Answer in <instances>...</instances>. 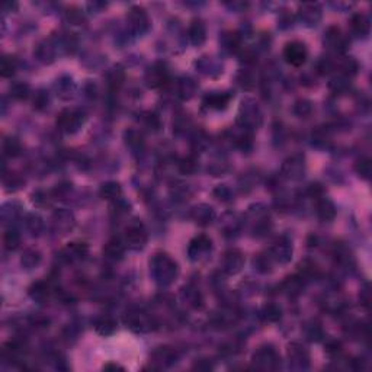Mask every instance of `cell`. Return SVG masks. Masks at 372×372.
Returning a JSON list of instances; mask_svg holds the SVG:
<instances>
[{"instance_id": "obj_30", "label": "cell", "mask_w": 372, "mask_h": 372, "mask_svg": "<svg viewBox=\"0 0 372 372\" xmlns=\"http://www.w3.org/2000/svg\"><path fill=\"white\" fill-rule=\"evenodd\" d=\"M41 262V256L35 250H26L25 254L22 256V265L26 269H34L35 266H38Z\"/></svg>"}, {"instance_id": "obj_2", "label": "cell", "mask_w": 372, "mask_h": 372, "mask_svg": "<svg viewBox=\"0 0 372 372\" xmlns=\"http://www.w3.org/2000/svg\"><path fill=\"white\" fill-rule=\"evenodd\" d=\"M125 240H127L128 247H131L134 250H140L145 246L147 231L140 221L134 220L133 222L128 224L127 230H125Z\"/></svg>"}, {"instance_id": "obj_41", "label": "cell", "mask_w": 372, "mask_h": 372, "mask_svg": "<svg viewBox=\"0 0 372 372\" xmlns=\"http://www.w3.org/2000/svg\"><path fill=\"white\" fill-rule=\"evenodd\" d=\"M333 68V64L330 63L329 60H322L320 63H319V66H317V70H319V73L320 75H329L330 70Z\"/></svg>"}, {"instance_id": "obj_10", "label": "cell", "mask_w": 372, "mask_h": 372, "mask_svg": "<svg viewBox=\"0 0 372 372\" xmlns=\"http://www.w3.org/2000/svg\"><path fill=\"white\" fill-rule=\"evenodd\" d=\"M298 15L305 25H317V22L322 19V9L319 5H314V3H304L298 10Z\"/></svg>"}, {"instance_id": "obj_8", "label": "cell", "mask_w": 372, "mask_h": 372, "mask_svg": "<svg viewBox=\"0 0 372 372\" xmlns=\"http://www.w3.org/2000/svg\"><path fill=\"white\" fill-rule=\"evenodd\" d=\"M210 250H211V240L208 237L199 236L195 237L194 240L191 241L188 253H189V257L192 261H201L202 257H205L207 254L210 253Z\"/></svg>"}, {"instance_id": "obj_7", "label": "cell", "mask_w": 372, "mask_h": 372, "mask_svg": "<svg viewBox=\"0 0 372 372\" xmlns=\"http://www.w3.org/2000/svg\"><path fill=\"white\" fill-rule=\"evenodd\" d=\"M304 168V157L303 156H292L284 163L282 175L287 179H291V180H298V179L303 178Z\"/></svg>"}, {"instance_id": "obj_34", "label": "cell", "mask_w": 372, "mask_h": 372, "mask_svg": "<svg viewBox=\"0 0 372 372\" xmlns=\"http://www.w3.org/2000/svg\"><path fill=\"white\" fill-rule=\"evenodd\" d=\"M26 226H28V229L31 230L34 234H38V233L43 230L44 224H43V220H41L38 215H34V214H32V215H29V217H28V220H26Z\"/></svg>"}, {"instance_id": "obj_44", "label": "cell", "mask_w": 372, "mask_h": 372, "mask_svg": "<svg viewBox=\"0 0 372 372\" xmlns=\"http://www.w3.org/2000/svg\"><path fill=\"white\" fill-rule=\"evenodd\" d=\"M110 368H112V369H122V368H121V366H119V365H115V364H112V365H106V366H105V369H110Z\"/></svg>"}, {"instance_id": "obj_1", "label": "cell", "mask_w": 372, "mask_h": 372, "mask_svg": "<svg viewBox=\"0 0 372 372\" xmlns=\"http://www.w3.org/2000/svg\"><path fill=\"white\" fill-rule=\"evenodd\" d=\"M150 266H152V275L161 285L172 284L178 275V266L168 254H156Z\"/></svg>"}, {"instance_id": "obj_38", "label": "cell", "mask_w": 372, "mask_h": 372, "mask_svg": "<svg viewBox=\"0 0 372 372\" xmlns=\"http://www.w3.org/2000/svg\"><path fill=\"white\" fill-rule=\"evenodd\" d=\"M127 144L131 145V147H134V144H136L137 147H138V145L143 144V137H141V134H138L137 131H129V133H127Z\"/></svg>"}, {"instance_id": "obj_24", "label": "cell", "mask_w": 372, "mask_h": 372, "mask_svg": "<svg viewBox=\"0 0 372 372\" xmlns=\"http://www.w3.org/2000/svg\"><path fill=\"white\" fill-rule=\"evenodd\" d=\"M288 355H289V359L294 361V362H307L308 361V352L305 350V347L300 343H292L289 345V349H288Z\"/></svg>"}, {"instance_id": "obj_9", "label": "cell", "mask_w": 372, "mask_h": 372, "mask_svg": "<svg viewBox=\"0 0 372 372\" xmlns=\"http://www.w3.org/2000/svg\"><path fill=\"white\" fill-rule=\"evenodd\" d=\"M243 265H245V257L238 250H230V252L224 254L222 269L227 273H230V275H234L237 272L241 271Z\"/></svg>"}, {"instance_id": "obj_4", "label": "cell", "mask_w": 372, "mask_h": 372, "mask_svg": "<svg viewBox=\"0 0 372 372\" xmlns=\"http://www.w3.org/2000/svg\"><path fill=\"white\" fill-rule=\"evenodd\" d=\"M83 114L77 112V110L66 109L60 114L57 119V125L66 133H76L79 128L83 124Z\"/></svg>"}, {"instance_id": "obj_29", "label": "cell", "mask_w": 372, "mask_h": 372, "mask_svg": "<svg viewBox=\"0 0 372 372\" xmlns=\"http://www.w3.org/2000/svg\"><path fill=\"white\" fill-rule=\"evenodd\" d=\"M16 71V61L12 57H3L0 61V75L2 77H12Z\"/></svg>"}, {"instance_id": "obj_6", "label": "cell", "mask_w": 372, "mask_h": 372, "mask_svg": "<svg viewBox=\"0 0 372 372\" xmlns=\"http://www.w3.org/2000/svg\"><path fill=\"white\" fill-rule=\"evenodd\" d=\"M254 365L261 369H273L279 364V356L272 347H261L253 355Z\"/></svg>"}, {"instance_id": "obj_15", "label": "cell", "mask_w": 372, "mask_h": 372, "mask_svg": "<svg viewBox=\"0 0 372 372\" xmlns=\"http://www.w3.org/2000/svg\"><path fill=\"white\" fill-rule=\"evenodd\" d=\"M191 217H192V220H194L195 222H198V224H201V226H207V224H210V222L214 220L215 214H214V210H212L211 207H208V205H199V207H195L194 210H192Z\"/></svg>"}, {"instance_id": "obj_14", "label": "cell", "mask_w": 372, "mask_h": 372, "mask_svg": "<svg viewBox=\"0 0 372 372\" xmlns=\"http://www.w3.org/2000/svg\"><path fill=\"white\" fill-rule=\"evenodd\" d=\"M166 79H168V71L161 64H154L145 73V82L150 87H159L166 82Z\"/></svg>"}, {"instance_id": "obj_13", "label": "cell", "mask_w": 372, "mask_h": 372, "mask_svg": "<svg viewBox=\"0 0 372 372\" xmlns=\"http://www.w3.org/2000/svg\"><path fill=\"white\" fill-rule=\"evenodd\" d=\"M315 212L320 220L331 221L336 217V207L330 199L320 196V198H317V202H315Z\"/></svg>"}, {"instance_id": "obj_3", "label": "cell", "mask_w": 372, "mask_h": 372, "mask_svg": "<svg viewBox=\"0 0 372 372\" xmlns=\"http://www.w3.org/2000/svg\"><path fill=\"white\" fill-rule=\"evenodd\" d=\"M308 52L307 48L303 43L300 41H292V43L287 44L285 50H284V59L288 64L294 66V67H301L307 61Z\"/></svg>"}, {"instance_id": "obj_22", "label": "cell", "mask_w": 372, "mask_h": 372, "mask_svg": "<svg viewBox=\"0 0 372 372\" xmlns=\"http://www.w3.org/2000/svg\"><path fill=\"white\" fill-rule=\"evenodd\" d=\"M230 99L231 98L227 93H212L205 98V103L212 109H224L229 105Z\"/></svg>"}, {"instance_id": "obj_18", "label": "cell", "mask_w": 372, "mask_h": 372, "mask_svg": "<svg viewBox=\"0 0 372 372\" xmlns=\"http://www.w3.org/2000/svg\"><path fill=\"white\" fill-rule=\"evenodd\" d=\"M87 252H89V249L83 243H70L64 249V256L68 261H82L86 257Z\"/></svg>"}, {"instance_id": "obj_16", "label": "cell", "mask_w": 372, "mask_h": 372, "mask_svg": "<svg viewBox=\"0 0 372 372\" xmlns=\"http://www.w3.org/2000/svg\"><path fill=\"white\" fill-rule=\"evenodd\" d=\"M50 287H48V284L47 282H43V281H40V282H35L32 287L29 288V295L31 298L36 301V303H40V304H43L45 303L48 298H50Z\"/></svg>"}, {"instance_id": "obj_43", "label": "cell", "mask_w": 372, "mask_h": 372, "mask_svg": "<svg viewBox=\"0 0 372 372\" xmlns=\"http://www.w3.org/2000/svg\"><path fill=\"white\" fill-rule=\"evenodd\" d=\"M214 195L218 198V199H222V201H227L230 198V191L226 188V186H218L215 191H214Z\"/></svg>"}, {"instance_id": "obj_33", "label": "cell", "mask_w": 372, "mask_h": 372, "mask_svg": "<svg viewBox=\"0 0 372 372\" xmlns=\"http://www.w3.org/2000/svg\"><path fill=\"white\" fill-rule=\"evenodd\" d=\"M10 93L16 99H25L26 96H28V93H29V86L25 85V83H16V85L12 86Z\"/></svg>"}, {"instance_id": "obj_28", "label": "cell", "mask_w": 372, "mask_h": 372, "mask_svg": "<svg viewBox=\"0 0 372 372\" xmlns=\"http://www.w3.org/2000/svg\"><path fill=\"white\" fill-rule=\"evenodd\" d=\"M117 329V323L114 319H110V317H102L99 319L98 322H96V330H98V333H101V334H110V333H114Z\"/></svg>"}, {"instance_id": "obj_27", "label": "cell", "mask_w": 372, "mask_h": 372, "mask_svg": "<svg viewBox=\"0 0 372 372\" xmlns=\"http://www.w3.org/2000/svg\"><path fill=\"white\" fill-rule=\"evenodd\" d=\"M21 245V236L16 230L10 229L5 233L3 236V246L6 250H16L17 247Z\"/></svg>"}, {"instance_id": "obj_21", "label": "cell", "mask_w": 372, "mask_h": 372, "mask_svg": "<svg viewBox=\"0 0 372 372\" xmlns=\"http://www.w3.org/2000/svg\"><path fill=\"white\" fill-rule=\"evenodd\" d=\"M324 43L327 44L330 48H334V50H343L345 48V38H343V35L340 34L338 28H330L327 34H326Z\"/></svg>"}, {"instance_id": "obj_19", "label": "cell", "mask_w": 372, "mask_h": 372, "mask_svg": "<svg viewBox=\"0 0 372 372\" xmlns=\"http://www.w3.org/2000/svg\"><path fill=\"white\" fill-rule=\"evenodd\" d=\"M303 276H298V275H294V276H288L282 287H284V291L289 294V295H298L301 294V291L304 289V281H303Z\"/></svg>"}, {"instance_id": "obj_35", "label": "cell", "mask_w": 372, "mask_h": 372, "mask_svg": "<svg viewBox=\"0 0 372 372\" xmlns=\"http://www.w3.org/2000/svg\"><path fill=\"white\" fill-rule=\"evenodd\" d=\"M311 110H313V106H311V103L308 101H298L295 103V106H294V112H295L296 115H300V117L310 115Z\"/></svg>"}, {"instance_id": "obj_31", "label": "cell", "mask_w": 372, "mask_h": 372, "mask_svg": "<svg viewBox=\"0 0 372 372\" xmlns=\"http://www.w3.org/2000/svg\"><path fill=\"white\" fill-rule=\"evenodd\" d=\"M3 150H5V154H8L10 157H16V156L21 154L22 145H21L19 140H16V138H8L3 143Z\"/></svg>"}, {"instance_id": "obj_20", "label": "cell", "mask_w": 372, "mask_h": 372, "mask_svg": "<svg viewBox=\"0 0 372 372\" xmlns=\"http://www.w3.org/2000/svg\"><path fill=\"white\" fill-rule=\"evenodd\" d=\"M54 224L59 231H63V234H66V231L71 230V227L75 226V220L70 212L59 211L54 215Z\"/></svg>"}, {"instance_id": "obj_12", "label": "cell", "mask_w": 372, "mask_h": 372, "mask_svg": "<svg viewBox=\"0 0 372 372\" xmlns=\"http://www.w3.org/2000/svg\"><path fill=\"white\" fill-rule=\"evenodd\" d=\"M125 323L128 327H131L136 331H148L152 329V319L147 314L140 313V311L128 314L125 317Z\"/></svg>"}, {"instance_id": "obj_17", "label": "cell", "mask_w": 372, "mask_h": 372, "mask_svg": "<svg viewBox=\"0 0 372 372\" xmlns=\"http://www.w3.org/2000/svg\"><path fill=\"white\" fill-rule=\"evenodd\" d=\"M189 40L194 45H201L207 40V29L201 21H194L189 26Z\"/></svg>"}, {"instance_id": "obj_42", "label": "cell", "mask_w": 372, "mask_h": 372, "mask_svg": "<svg viewBox=\"0 0 372 372\" xmlns=\"http://www.w3.org/2000/svg\"><path fill=\"white\" fill-rule=\"evenodd\" d=\"M196 168V163L194 160H191V159H186L180 163V170L183 172V173H192Z\"/></svg>"}, {"instance_id": "obj_5", "label": "cell", "mask_w": 372, "mask_h": 372, "mask_svg": "<svg viewBox=\"0 0 372 372\" xmlns=\"http://www.w3.org/2000/svg\"><path fill=\"white\" fill-rule=\"evenodd\" d=\"M127 19L131 29L137 34H143L150 26V19H148L147 12L143 8H138V6L131 8V10L128 12Z\"/></svg>"}, {"instance_id": "obj_37", "label": "cell", "mask_w": 372, "mask_h": 372, "mask_svg": "<svg viewBox=\"0 0 372 372\" xmlns=\"http://www.w3.org/2000/svg\"><path fill=\"white\" fill-rule=\"evenodd\" d=\"M342 71L346 75V76H354L356 71H358V63L354 59H346L342 63Z\"/></svg>"}, {"instance_id": "obj_26", "label": "cell", "mask_w": 372, "mask_h": 372, "mask_svg": "<svg viewBox=\"0 0 372 372\" xmlns=\"http://www.w3.org/2000/svg\"><path fill=\"white\" fill-rule=\"evenodd\" d=\"M119 195H121V186L117 182H108V183H103L101 188V196L103 199H117Z\"/></svg>"}, {"instance_id": "obj_11", "label": "cell", "mask_w": 372, "mask_h": 372, "mask_svg": "<svg viewBox=\"0 0 372 372\" xmlns=\"http://www.w3.org/2000/svg\"><path fill=\"white\" fill-rule=\"evenodd\" d=\"M272 259H275L279 263H288L292 257V246L291 241L287 238H281L278 240L275 246L272 247Z\"/></svg>"}, {"instance_id": "obj_36", "label": "cell", "mask_w": 372, "mask_h": 372, "mask_svg": "<svg viewBox=\"0 0 372 372\" xmlns=\"http://www.w3.org/2000/svg\"><path fill=\"white\" fill-rule=\"evenodd\" d=\"M356 172H358V175L362 176V178H369V175H371V161L368 160V159H362L361 161H358Z\"/></svg>"}, {"instance_id": "obj_39", "label": "cell", "mask_w": 372, "mask_h": 372, "mask_svg": "<svg viewBox=\"0 0 372 372\" xmlns=\"http://www.w3.org/2000/svg\"><path fill=\"white\" fill-rule=\"evenodd\" d=\"M47 103H48V98H47V95H45V93L40 92L35 95L34 106L36 108V109H41V108H44Z\"/></svg>"}, {"instance_id": "obj_25", "label": "cell", "mask_w": 372, "mask_h": 372, "mask_svg": "<svg viewBox=\"0 0 372 372\" xmlns=\"http://www.w3.org/2000/svg\"><path fill=\"white\" fill-rule=\"evenodd\" d=\"M103 252H105V254H106L108 257H110V259H119V257L124 254V245H122L119 240L114 238V240H110V241L106 243Z\"/></svg>"}, {"instance_id": "obj_40", "label": "cell", "mask_w": 372, "mask_h": 372, "mask_svg": "<svg viewBox=\"0 0 372 372\" xmlns=\"http://www.w3.org/2000/svg\"><path fill=\"white\" fill-rule=\"evenodd\" d=\"M67 19L71 22V24H75V25H79L82 21H83V15L79 12V10H68L67 12Z\"/></svg>"}, {"instance_id": "obj_32", "label": "cell", "mask_w": 372, "mask_h": 372, "mask_svg": "<svg viewBox=\"0 0 372 372\" xmlns=\"http://www.w3.org/2000/svg\"><path fill=\"white\" fill-rule=\"evenodd\" d=\"M262 314L263 319L266 322H278L279 319H281V308H279L278 305L269 304L263 308Z\"/></svg>"}, {"instance_id": "obj_23", "label": "cell", "mask_w": 372, "mask_h": 372, "mask_svg": "<svg viewBox=\"0 0 372 372\" xmlns=\"http://www.w3.org/2000/svg\"><path fill=\"white\" fill-rule=\"evenodd\" d=\"M350 25H352V29H354L358 35L369 34V28H371L369 19H368V16H365L364 13H358V15L352 17Z\"/></svg>"}]
</instances>
